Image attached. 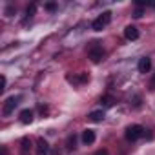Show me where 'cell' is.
I'll return each mask as SVG.
<instances>
[{
  "instance_id": "cell-1",
  "label": "cell",
  "mask_w": 155,
  "mask_h": 155,
  "mask_svg": "<svg viewBox=\"0 0 155 155\" xmlns=\"http://www.w3.org/2000/svg\"><path fill=\"white\" fill-rule=\"evenodd\" d=\"M110 22H111V11H104L99 18H95V20L91 22V29H93V31H102Z\"/></svg>"
},
{
  "instance_id": "cell-2",
  "label": "cell",
  "mask_w": 155,
  "mask_h": 155,
  "mask_svg": "<svg viewBox=\"0 0 155 155\" xmlns=\"http://www.w3.org/2000/svg\"><path fill=\"white\" fill-rule=\"evenodd\" d=\"M88 55H90V58H91L93 62H101L102 57H104V49H102V46H101L97 40H93V42L88 46Z\"/></svg>"
},
{
  "instance_id": "cell-3",
  "label": "cell",
  "mask_w": 155,
  "mask_h": 155,
  "mask_svg": "<svg viewBox=\"0 0 155 155\" xmlns=\"http://www.w3.org/2000/svg\"><path fill=\"white\" fill-rule=\"evenodd\" d=\"M142 135H144V128H142L140 124H131V126L126 128V139H128L130 142L139 140Z\"/></svg>"
},
{
  "instance_id": "cell-4",
  "label": "cell",
  "mask_w": 155,
  "mask_h": 155,
  "mask_svg": "<svg viewBox=\"0 0 155 155\" xmlns=\"http://www.w3.org/2000/svg\"><path fill=\"white\" fill-rule=\"evenodd\" d=\"M20 101H22V97H20V95H17V97L13 95V97L6 99V102H4V108H2V113H4L6 117H8V115H11V113H13V110L18 106V102H20Z\"/></svg>"
},
{
  "instance_id": "cell-5",
  "label": "cell",
  "mask_w": 155,
  "mask_h": 155,
  "mask_svg": "<svg viewBox=\"0 0 155 155\" xmlns=\"http://www.w3.org/2000/svg\"><path fill=\"white\" fill-rule=\"evenodd\" d=\"M37 155H49V144L42 137L37 140Z\"/></svg>"
},
{
  "instance_id": "cell-6",
  "label": "cell",
  "mask_w": 155,
  "mask_h": 155,
  "mask_svg": "<svg viewBox=\"0 0 155 155\" xmlns=\"http://www.w3.org/2000/svg\"><path fill=\"white\" fill-rule=\"evenodd\" d=\"M139 73H148L150 69H151V58L150 57H142L140 60H139Z\"/></svg>"
},
{
  "instance_id": "cell-7",
  "label": "cell",
  "mask_w": 155,
  "mask_h": 155,
  "mask_svg": "<svg viewBox=\"0 0 155 155\" xmlns=\"http://www.w3.org/2000/svg\"><path fill=\"white\" fill-rule=\"evenodd\" d=\"M124 37H126L128 40H137V38H139V29H137L135 26H126V28H124Z\"/></svg>"
},
{
  "instance_id": "cell-8",
  "label": "cell",
  "mask_w": 155,
  "mask_h": 155,
  "mask_svg": "<svg viewBox=\"0 0 155 155\" xmlns=\"http://www.w3.org/2000/svg\"><path fill=\"white\" fill-rule=\"evenodd\" d=\"M20 122L22 124H31L33 122V111L31 110H22L20 111Z\"/></svg>"
},
{
  "instance_id": "cell-9",
  "label": "cell",
  "mask_w": 155,
  "mask_h": 155,
  "mask_svg": "<svg viewBox=\"0 0 155 155\" xmlns=\"http://www.w3.org/2000/svg\"><path fill=\"white\" fill-rule=\"evenodd\" d=\"M88 119H90L91 122H102V120H104V111H102V110H95V111H91V113L88 115Z\"/></svg>"
},
{
  "instance_id": "cell-10",
  "label": "cell",
  "mask_w": 155,
  "mask_h": 155,
  "mask_svg": "<svg viewBox=\"0 0 155 155\" xmlns=\"http://www.w3.org/2000/svg\"><path fill=\"white\" fill-rule=\"evenodd\" d=\"M82 142H84V144H93V142H95V131H93V130H84V133H82Z\"/></svg>"
},
{
  "instance_id": "cell-11",
  "label": "cell",
  "mask_w": 155,
  "mask_h": 155,
  "mask_svg": "<svg viewBox=\"0 0 155 155\" xmlns=\"http://www.w3.org/2000/svg\"><path fill=\"white\" fill-rule=\"evenodd\" d=\"M113 102H115V99H113L111 95H104V97H101V104H102L104 108H111Z\"/></svg>"
},
{
  "instance_id": "cell-12",
  "label": "cell",
  "mask_w": 155,
  "mask_h": 155,
  "mask_svg": "<svg viewBox=\"0 0 155 155\" xmlns=\"http://www.w3.org/2000/svg\"><path fill=\"white\" fill-rule=\"evenodd\" d=\"M75 144H77V137H75V135H69V137H68V140H66L68 150H69V151H71V150H75V148H77Z\"/></svg>"
},
{
  "instance_id": "cell-13",
  "label": "cell",
  "mask_w": 155,
  "mask_h": 155,
  "mask_svg": "<svg viewBox=\"0 0 155 155\" xmlns=\"http://www.w3.org/2000/svg\"><path fill=\"white\" fill-rule=\"evenodd\" d=\"M29 146H31L29 139H28V137H24V139H22V155H28V151H29Z\"/></svg>"
},
{
  "instance_id": "cell-14",
  "label": "cell",
  "mask_w": 155,
  "mask_h": 155,
  "mask_svg": "<svg viewBox=\"0 0 155 155\" xmlns=\"http://www.w3.org/2000/svg\"><path fill=\"white\" fill-rule=\"evenodd\" d=\"M35 11H37V4H31V6H28V9H26L28 17H33V15H35Z\"/></svg>"
},
{
  "instance_id": "cell-15",
  "label": "cell",
  "mask_w": 155,
  "mask_h": 155,
  "mask_svg": "<svg viewBox=\"0 0 155 155\" xmlns=\"http://www.w3.org/2000/svg\"><path fill=\"white\" fill-rule=\"evenodd\" d=\"M142 13H144V11H142V8H137V9L133 11V17H135V18H140V17H142Z\"/></svg>"
},
{
  "instance_id": "cell-16",
  "label": "cell",
  "mask_w": 155,
  "mask_h": 155,
  "mask_svg": "<svg viewBox=\"0 0 155 155\" xmlns=\"http://www.w3.org/2000/svg\"><path fill=\"white\" fill-rule=\"evenodd\" d=\"M55 8H57V4H53V2H49V4H46V9H48V11H53Z\"/></svg>"
},
{
  "instance_id": "cell-17",
  "label": "cell",
  "mask_w": 155,
  "mask_h": 155,
  "mask_svg": "<svg viewBox=\"0 0 155 155\" xmlns=\"http://www.w3.org/2000/svg\"><path fill=\"white\" fill-rule=\"evenodd\" d=\"M13 11H15V9H13V6H8V8H6V15H8V17H11V15H13Z\"/></svg>"
},
{
  "instance_id": "cell-18",
  "label": "cell",
  "mask_w": 155,
  "mask_h": 155,
  "mask_svg": "<svg viewBox=\"0 0 155 155\" xmlns=\"http://www.w3.org/2000/svg\"><path fill=\"white\" fill-rule=\"evenodd\" d=\"M95 155H110V153H108V150H99Z\"/></svg>"
},
{
  "instance_id": "cell-19",
  "label": "cell",
  "mask_w": 155,
  "mask_h": 155,
  "mask_svg": "<svg viewBox=\"0 0 155 155\" xmlns=\"http://www.w3.org/2000/svg\"><path fill=\"white\" fill-rule=\"evenodd\" d=\"M150 88L155 90V75H153V79H151V82H150Z\"/></svg>"
},
{
  "instance_id": "cell-20",
  "label": "cell",
  "mask_w": 155,
  "mask_h": 155,
  "mask_svg": "<svg viewBox=\"0 0 155 155\" xmlns=\"http://www.w3.org/2000/svg\"><path fill=\"white\" fill-rule=\"evenodd\" d=\"M6 82H8V81H6V77H2V90H6Z\"/></svg>"
},
{
  "instance_id": "cell-21",
  "label": "cell",
  "mask_w": 155,
  "mask_h": 155,
  "mask_svg": "<svg viewBox=\"0 0 155 155\" xmlns=\"http://www.w3.org/2000/svg\"><path fill=\"white\" fill-rule=\"evenodd\" d=\"M2 155H8V150L6 148H2Z\"/></svg>"
},
{
  "instance_id": "cell-22",
  "label": "cell",
  "mask_w": 155,
  "mask_h": 155,
  "mask_svg": "<svg viewBox=\"0 0 155 155\" xmlns=\"http://www.w3.org/2000/svg\"><path fill=\"white\" fill-rule=\"evenodd\" d=\"M51 155H60V153H58V150H55V151H51Z\"/></svg>"
}]
</instances>
